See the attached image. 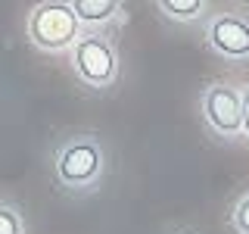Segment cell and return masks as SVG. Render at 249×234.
I'll return each mask as SVG.
<instances>
[{
	"instance_id": "7a4b0ae2",
	"label": "cell",
	"mask_w": 249,
	"mask_h": 234,
	"mask_svg": "<svg viewBox=\"0 0 249 234\" xmlns=\"http://www.w3.org/2000/svg\"><path fill=\"white\" fill-rule=\"evenodd\" d=\"M72 69L90 88H109L119 75V57H115L112 41L100 31L81 35L78 44L72 47Z\"/></svg>"
},
{
	"instance_id": "30bf717a",
	"label": "cell",
	"mask_w": 249,
	"mask_h": 234,
	"mask_svg": "<svg viewBox=\"0 0 249 234\" xmlns=\"http://www.w3.org/2000/svg\"><path fill=\"white\" fill-rule=\"evenodd\" d=\"M243 131L249 137V88H243Z\"/></svg>"
},
{
	"instance_id": "9c48e42d",
	"label": "cell",
	"mask_w": 249,
	"mask_h": 234,
	"mask_svg": "<svg viewBox=\"0 0 249 234\" xmlns=\"http://www.w3.org/2000/svg\"><path fill=\"white\" fill-rule=\"evenodd\" d=\"M233 228L240 234H249V194H243L240 203L233 206Z\"/></svg>"
},
{
	"instance_id": "8992f818",
	"label": "cell",
	"mask_w": 249,
	"mask_h": 234,
	"mask_svg": "<svg viewBox=\"0 0 249 234\" xmlns=\"http://www.w3.org/2000/svg\"><path fill=\"white\" fill-rule=\"evenodd\" d=\"M72 10L81 25H106L119 16L122 3H115V0H75Z\"/></svg>"
},
{
	"instance_id": "52a82bcc",
	"label": "cell",
	"mask_w": 249,
	"mask_h": 234,
	"mask_svg": "<svg viewBox=\"0 0 249 234\" xmlns=\"http://www.w3.org/2000/svg\"><path fill=\"white\" fill-rule=\"evenodd\" d=\"M159 10L168 16V19H181V22H190L202 13V0H162Z\"/></svg>"
},
{
	"instance_id": "277c9868",
	"label": "cell",
	"mask_w": 249,
	"mask_h": 234,
	"mask_svg": "<svg viewBox=\"0 0 249 234\" xmlns=\"http://www.w3.org/2000/svg\"><path fill=\"white\" fill-rule=\"evenodd\" d=\"M202 116L218 135L233 137L243 131V91L233 84H212L202 94Z\"/></svg>"
},
{
	"instance_id": "5b68a950",
	"label": "cell",
	"mask_w": 249,
	"mask_h": 234,
	"mask_svg": "<svg viewBox=\"0 0 249 234\" xmlns=\"http://www.w3.org/2000/svg\"><path fill=\"white\" fill-rule=\"evenodd\" d=\"M209 44H212V50L231 59L249 57V19H243L237 13L215 16L212 25H209Z\"/></svg>"
},
{
	"instance_id": "6da1fadb",
	"label": "cell",
	"mask_w": 249,
	"mask_h": 234,
	"mask_svg": "<svg viewBox=\"0 0 249 234\" xmlns=\"http://www.w3.org/2000/svg\"><path fill=\"white\" fill-rule=\"evenodd\" d=\"M28 38L37 50L59 53L78 44L81 38V22L72 10V3H37L28 13Z\"/></svg>"
},
{
	"instance_id": "ba28073f",
	"label": "cell",
	"mask_w": 249,
	"mask_h": 234,
	"mask_svg": "<svg viewBox=\"0 0 249 234\" xmlns=\"http://www.w3.org/2000/svg\"><path fill=\"white\" fill-rule=\"evenodd\" d=\"M0 234H22V218L13 206L0 203Z\"/></svg>"
},
{
	"instance_id": "3957f363",
	"label": "cell",
	"mask_w": 249,
	"mask_h": 234,
	"mask_svg": "<svg viewBox=\"0 0 249 234\" xmlns=\"http://www.w3.org/2000/svg\"><path fill=\"white\" fill-rule=\"evenodd\" d=\"M103 172V150L93 137H78L56 156V175L69 187H88Z\"/></svg>"
}]
</instances>
